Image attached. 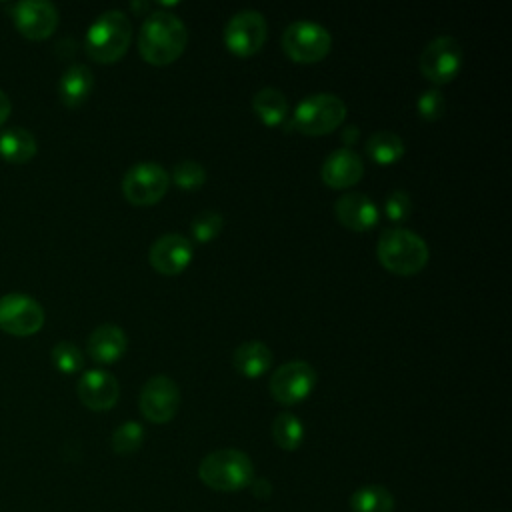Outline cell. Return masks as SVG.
Instances as JSON below:
<instances>
[{
	"instance_id": "cell-1",
	"label": "cell",
	"mask_w": 512,
	"mask_h": 512,
	"mask_svg": "<svg viewBox=\"0 0 512 512\" xmlns=\"http://www.w3.org/2000/svg\"><path fill=\"white\" fill-rule=\"evenodd\" d=\"M188 44L184 22L172 12H152L142 22L138 52L152 66H168L178 60Z\"/></svg>"
},
{
	"instance_id": "cell-2",
	"label": "cell",
	"mask_w": 512,
	"mask_h": 512,
	"mask_svg": "<svg viewBox=\"0 0 512 512\" xmlns=\"http://www.w3.org/2000/svg\"><path fill=\"white\" fill-rule=\"evenodd\" d=\"M376 256L388 272L414 276L428 264L430 250L420 234L406 228H388L380 234Z\"/></svg>"
},
{
	"instance_id": "cell-3",
	"label": "cell",
	"mask_w": 512,
	"mask_h": 512,
	"mask_svg": "<svg viewBox=\"0 0 512 512\" xmlns=\"http://www.w3.org/2000/svg\"><path fill=\"white\" fill-rule=\"evenodd\" d=\"M132 40V24L122 10L102 12L88 28L84 50L98 64L118 62Z\"/></svg>"
},
{
	"instance_id": "cell-4",
	"label": "cell",
	"mask_w": 512,
	"mask_h": 512,
	"mask_svg": "<svg viewBox=\"0 0 512 512\" xmlns=\"http://www.w3.org/2000/svg\"><path fill=\"white\" fill-rule=\"evenodd\" d=\"M198 476L212 490L236 492L250 486L254 478V464L242 450L220 448L202 458Z\"/></svg>"
},
{
	"instance_id": "cell-5",
	"label": "cell",
	"mask_w": 512,
	"mask_h": 512,
	"mask_svg": "<svg viewBox=\"0 0 512 512\" xmlns=\"http://www.w3.org/2000/svg\"><path fill=\"white\" fill-rule=\"evenodd\" d=\"M346 118V104L328 92L310 94L298 102L288 128L306 136H324L334 132Z\"/></svg>"
},
{
	"instance_id": "cell-6",
	"label": "cell",
	"mask_w": 512,
	"mask_h": 512,
	"mask_svg": "<svg viewBox=\"0 0 512 512\" xmlns=\"http://www.w3.org/2000/svg\"><path fill=\"white\" fill-rule=\"evenodd\" d=\"M332 48L330 32L312 20H296L282 34L284 54L298 64H314L328 56Z\"/></svg>"
},
{
	"instance_id": "cell-7",
	"label": "cell",
	"mask_w": 512,
	"mask_h": 512,
	"mask_svg": "<svg viewBox=\"0 0 512 512\" xmlns=\"http://www.w3.org/2000/svg\"><path fill=\"white\" fill-rule=\"evenodd\" d=\"M170 174L156 162H138L122 178V194L134 206H152L164 198Z\"/></svg>"
},
{
	"instance_id": "cell-8",
	"label": "cell",
	"mask_w": 512,
	"mask_h": 512,
	"mask_svg": "<svg viewBox=\"0 0 512 512\" xmlns=\"http://www.w3.org/2000/svg\"><path fill=\"white\" fill-rule=\"evenodd\" d=\"M266 36V18L258 10H240L226 22L222 40L234 56L248 58L262 50Z\"/></svg>"
},
{
	"instance_id": "cell-9",
	"label": "cell",
	"mask_w": 512,
	"mask_h": 512,
	"mask_svg": "<svg viewBox=\"0 0 512 512\" xmlns=\"http://www.w3.org/2000/svg\"><path fill=\"white\" fill-rule=\"evenodd\" d=\"M316 380L318 374L310 362L292 360L274 370L270 378V394L276 402L292 406L306 400L312 394Z\"/></svg>"
},
{
	"instance_id": "cell-10",
	"label": "cell",
	"mask_w": 512,
	"mask_h": 512,
	"mask_svg": "<svg viewBox=\"0 0 512 512\" xmlns=\"http://www.w3.org/2000/svg\"><path fill=\"white\" fill-rule=\"evenodd\" d=\"M462 68V48L452 36H438L430 40L420 54L422 76L440 86L452 82Z\"/></svg>"
},
{
	"instance_id": "cell-11",
	"label": "cell",
	"mask_w": 512,
	"mask_h": 512,
	"mask_svg": "<svg viewBox=\"0 0 512 512\" xmlns=\"http://www.w3.org/2000/svg\"><path fill=\"white\" fill-rule=\"evenodd\" d=\"M142 416L152 424L170 422L180 406V388L178 384L164 374L152 376L140 390L138 400Z\"/></svg>"
},
{
	"instance_id": "cell-12",
	"label": "cell",
	"mask_w": 512,
	"mask_h": 512,
	"mask_svg": "<svg viewBox=\"0 0 512 512\" xmlns=\"http://www.w3.org/2000/svg\"><path fill=\"white\" fill-rule=\"evenodd\" d=\"M44 326V308L26 294L0 298V330L10 336H32Z\"/></svg>"
},
{
	"instance_id": "cell-13",
	"label": "cell",
	"mask_w": 512,
	"mask_h": 512,
	"mask_svg": "<svg viewBox=\"0 0 512 512\" xmlns=\"http://www.w3.org/2000/svg\"><path fill=\"white\" fill-rule=\"evenodd\" d=\"M18 32L28 40H44L58 26V10L46 0H22L10 6Z\"/></svg>"
},
{
	"instance_id": "cell-14",
	"label": "cell",
	"mask_w": 512,
	"mask_h": 512,
	"mask_svg": "<svg viewBox=\"0 0 512 512\" xmlns=\"http://www.w3.org/2000/svg\"><path fill=\"white\" fill-rule=\"evenodd\" d=\"M194 256L192 242L182 234H164L154 240L148 252L150 266L164 276L182 274Z\"/></svg>"
},
{
	"instance_id": "cell-15",
	"label": "cell",
	"mask_w": 512,
	"mask_h": 512,
	"mask_svg": "<svg viewBox=\"0 0 512 512\" xmlns=\"http://www.w3.org/2000/svg\"><path fill=\"white\" fill-rule=\"evenodd\" d=\"M80 402L94 412L110 410L120 396L118 380L106 370H86L76 386Z\"/></svg>"
},
{
	"instance_id": "cell-16",
	"label": "cell",
	"mask_w": 512,
	"mask_h": 512,
	"mask_svg": "<svg viewBox=\"0 0 512 512\" xmlns=\"http://www.w3.org/2000/svg\"><path fill=\"white\" fill-rule=\"evenodd\" d=\"M336 220L352 230V232H366L372 230L380 220V210L372 198L362 192H346L334 202Z\"/></svg>"
},
{
	"instance_id": "cell-17",
	"label": "cell",
	"mask_w": 512,
	"mask_h": 512,
	"mask_svg": "<svg viewBox=\"0 0 512 512\" xmlns=\"http://www.w3.org/2000/svg\"><path fill=\"white\" fill-rule=\"evenodd\" d=\"M364 174V162L352 148H338L326 156L320 168V178L334 190H344L360 182Z\"/></svg>"
},
{
	"instance_id": "cell-18",
	"label": "cell",
	"mask_w": 512,
	"mask_h": 512,
	"mask_svg": "<svg viewBox=\"0 0 512 512\" xmlns=\"http://www.w3.org/2000/svg\"><path fill=\"white\" fill-rule=\"evenodd\" d=\"M128 348V338L124 330L116 324H102L88 336L86 350L88 356L98 364L118 362Z\"/></svg>"
},
{
	"instance_id": "cell-19",
	"label": "cell",
	"mask_w": 512,
	"mask_h": 512,
	"mask_svg": "<svg viewBox=\"0 0 512 512\" xmlns=\"http://www.w3.org/2000/svg\"><path fill=\"white\" fill-rule=\"evenodd\" d=\"M94 88L92 70L84 64H70L58 82V96L66 108L82 106Z\"/></svg>"
},
{
	"instance_id": "cell-20",
	"label": "cell",
	"mask_w": 512,
	"mask_h": 512,
	"mask_svg": "<svg viewBox=\"0 0 512 512\" xmlns=\"http://www.w3.org/2000/svg\"><path fill=\"white\" fill-rule=\"evenodd\" d=\"M272 350L260 340H248L234 350V368L246 378H260L272 366Z\"/></svg>"
},
{
	"instance_id": "cell-21",
	"label": "cell",
	"mask_w": 512,
	"mask_h": 512,
	"mask_svg": "<svg viewBox=\"0 0 512 512\" xmlns=\"http://www.w3.org/2000/svg\"><path fill=\"white\" fill-rule=\"evenodd\" d=\"M252 110L268 128L282 126L288 120V100L278 88L272 86H266L254 94Z\"/></svg>"
},
{
	"instance_id": "cell-22",
	"label": "cell",
	"mask_w": 512,
	"mask_h": 512,
	"mask_svg": "<svg viewBox=\"0 0 512 512\" xmlns=\"http://www.w3.org/2000/svg\"><path fill=\"white\" fill-rule=\"evenodd\" d=\"M36 150H38L36 138L26 128L12 126L0 134V156L6 162L26 164L34 158Z\"/></svg>"
},
{
	"instance_id": "cell-23",
	"label": "cell",
	"mask_w": 512,
	"mask_h": 512,
	"mask_svg": "<svg viewBox=\"0 0 512 512\" xmlns=\"http://www.w3.org/2000/svg\"><path fill=\"white\" fill-rule=\"evenodd\" d=\"M364 148L368 158L380 166L396 164L406 150L404 140L390 130H376L374 134H370Z\"/></svg>"
},
{
	"instance_id": "cell-24",
	"label": "cell",
	"mask_w": 512,
	"mask_h": 512,
	"mask_svg": "<svg viewBox=\"0 0 512 512\" xmlns=\"http://www.w3.org/2000/svg\"><path fill=\"white\" fill-rule=\"evenodd\" d=\"M350 510L352 512H392L394 496L386 486H380V484L360 486L350 496Z\"/></svg>"
},
{
	"instance_id": "cell-25",
	"label": "cell",
	"mask_w": 512,
	"mask_h": 512,
	"mask_svg": "<svg viewBox=\"0 0 512 512\" xmlns=\"http://www.w3.org/2000/svg\"><path fill=\"white\" fill-rule=\"evenodd\" d=\"M272 438L282 450H296L304 440V426L298 416L290 412H280L272 422Z\"/></svg>"
},
{
	"instance_id": "cell-26",
	"label": "cell",
	"mask_w": 512,
	"mask_h": 512,
	"mask_svg": "<svg viewBox=\"0 0 512 512\" xmlns=\"http://www.w3.org/2000/svg\"><path fill=\"white\" fill-rule=\"evenodd\" d=\"M142 440H144V428L140 422H124L120 424L114 432H112V438H110V446L116 454L120 456H126V454H132L136 452L140 446H142Z\"/></svg>"
},
{
	"instance_id": "cell-27",
	"label": "cell",
	"mask_w": 512,
	"mask_h": 512,
	"mask_svg": "<svg viewBox=\"0 0 512 512\" xmlns=\"http://www.w3.org/2000/svg\"><path fill=\"white\" fill-rule=\"evenodd\" d=\"M224 228V216L216 210H202L198 212L194 218H192V224H190V232H192V238L200 244H206V242H212L220 236Z\"/></svg>"
},
{
	"instance_id": "cell-28",
	"label": "cell",
	"mask_w": 512,
	"mask_h": 512,
	"mask_svg": "<svg viewBox=\"0 0 512 512\" xmlns=\"http://www.w3.org/2000/svg\"><path fill=\"white\" fill-rule=\"evenodd\" d=\"M206 170L200 162L196 160H180L178 164H174L170 178L174 180V184L182 190H198L204 186L206 182Z\"/></svg>"
},
{
	"instance_id": "cell-29",
	"label": "cell",
	"mask_w": 512,
	"mask_h": 512,
	"mask_svg": "<svg viewBox=\"0 0 512 512\" xmlns=\"http://www.w3.org/2000/svg\"><path fill=\"white\" fill-rule=\"evenodd\" d=\"M52 364L64 374H74L84 366V356L76 344L64 340L52 348Z\"/></svg>"
},
{
	"instance_id": "cell-30",
	"label": "cell",
	"mask_w": 512,
	"mask_h": 512,
	"mask_svg": "<svg viewBox=\"0 0 512 512\" xmlns=\"http://www.w3.org/2000/svg\"><path fill=\"white\" fill-rule=\"evenodd\" d=\"M416 110L426 122H436L444 116L446 110V98L438 88L424 90L416 100Z\"/></svg>"
},
{
	"instance_id": "cell-31",
	"label": "cell",
	"mask_w": 512,
	"mask_h": 512,
	"mask_svg": "<svg viewBox=\"0 0 512 512\" xmlns=\"http://www.w3.org/2000/svg\"><path fill=\"white\" fill-rule=\"evenodd\" d=\"M384 214L394 224L408 220V216L412 214V198L408 196V192L406 190L388 192V196L384 198Z\"/></svg>"
},
{
	"instance_id": "cell-32",
	"label": "cell",
	"mask_w": 512,
	"mask_h": 512,
	"mask_svg": "<svg viewBox=\"0 0 512 512\" xmlns=\"http://www.w3.org/2000/svg\"><path fill=\"white\" fill-rule=\"evenodd\" d=\"M250 490H252V494H254L256 498L266 500V498H270V494H272V484H270L266 478H252Z\"/></svg>"
},
{
	"instance_id": "cell-33",
	"label": "cell",
	"mask_w": 512,
	"mask_h": 512,
	"mask_svg": "<svg viewBox=\"0 0 512 512\" xmlns=\"http://www.w3.org/2000/svg\"><path fill=\"white\" fill-rule=\"evenodd\" d=\"M10 110H12V104H10V98L0 90V126L6 122V118L10 116Z\"/></svg>"
}]
</instances>
